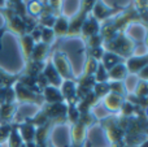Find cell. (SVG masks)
I'll return each instance as SVG.
<instances>
[{"instance_id":"1","label":"cell","mask_w":148,"mask_h":147,"mask_svg":"<svg viewBox=\"0 0 148 147\" xmlns=\"http://www.w3.org/2000/svg\"><path fill=\"white\" fill-rule=\"evenodd\" d=\"M51 61L53 64L55 69L57 70V73L60 74V77L62 78V81L65 80H75L72 70V64H70L68 55L65 52L56 49L52 52L51 55Z\"/></svg>"},{"instance_id":"2","label":"cell","mask_w":148,"mask_h":147,"mask_svg":"<svg viewBox=\"0 0 148 147\" xmlns=\"http://www.w3.org/2000/svg\"><path fill=\"white\" fill-rule=\"evenodd\" d=\"M42 109L44 111L46 116L48 117L49 122L52 125H64L68 122L66 112H68V104L65 102L62 103H55V104H46L42 106Z\"/></svg>"},{"instance_id":"3","label":"cell","mask_w":148,"mask_h":147,"mask_svg":"<svg viewBox=\"0 0 148 147\" xmlns=\"http://www.w3.org/2000/svg\"><path fill=\"white\" fill-rule=\"evenodd\" d=\"M13 90H14L16 102H17V103L34 104V106H38V107H42L44 104L43 96L39 95V94L33 93V91L29 90L27 87H25L23 85H21L18 81L13 85Z\"/></svg>"},{"instance_id":"4","label":"cell","mask_w":148,"mask_h":147,"mask_svg":"<svg viewBox=\"0 0 148 147\" xmlns=\"http://www.w3.org/2000/svg\"><path fill=\"white\" fill-rule=\"evenodd\" d=\"M4 16H5V18H7V25H5V27H7L8 31H12V33H14L16 35H18V36H22V35H25V34L30 33L27 25H26V21L23 20V18H21L16 12H13L10 8H5Z\"/></svg>"},{"instance_id":"5","label":"cell","mask_w":148,"mask_h":147,"mask_svg":"<svg viewBox=\"0 0 148 147\" xmlns=\"http://www.w3.org/2000/svg\"><path fill=\"white\" fill-rule=\"evenodd\" d=\"M123 34L127 36L129 39L136 44H143L146 43V36H147V27L143 22H131L123 30Z\"/></svg>"},{"instance_id":"6","label":"cell","mask_w":148,"mask_h":147,"mask_svg":"<svg viewBox=\"0 0 148 147\" xmlns=\"http://www.w3.org/2000/svg\"><path fill=\"white\" fill-rule=\"evenodd\" d=\"M123 102H125V96L118 95V94L114 93H109L107 96H104L100 100V103L103 104V107L107 109L109 115H116L120 112Z\"/></svg>"},{"instance_id":"7","label":"cell","mask_w":148,"mask_h":147,"mask_svg":"<svg viewBox=\"0 0 148 147\" xmlns=\"http://www.w3.org/2000/svg\"><path fill=\"white\" fill-rule=\"evenodd\" d=\"M90 13H91L100 23H103L107 20H109V18L114 17V16L117 14V10L109 8L104 1H95L94 7H92Z\"/></svg>"},{"instance_id":"8","label":"cell","mask_w":148,"mask_h":147,"mask_svg":"<svg viewBox=\"0 0 148 147\" xmlns=\"http://www.w3.org/2000/svg\"><path fill=\"white\" fill-rule=\"evenodd\" d=\"M100 27H101V23H100L91 13H88L83 22V25H82V27H81V34H79V35H82V38H83V41H84V39L90 38V36H92V35L100 34Z\"/></svg>"},{"instance_id":"9","label":"cell","mask_w":148,"mask_h":147,"mask_svg":"<svg viewBox=\"0 0 148 147\" xmlns=\"http://www.w3.org/2000/svg\"><path fill=\"white\" fill-rule=\"evenodd\" d=\"M42 74H43V77L47 80L48 86L60 89V86H61V83H62V78L60 77V74L57 73V70L55 69V67H53V64H52L51 60H46Z\"/></svg>"},{"instance_id":"10","label":"cell","mask_w":148,"mask_h":147,"mask_svg":"<svg viewBox=\"0 0 148 147\" xmlns=\"http://www.w3.org/2000/svg\"><path fill=\"white\" fill-rule=\"evenodd\" d=\"M148 65V55L147 56H130L125 60V67L129 74L136 76L144 67Z\"/></svg>"},{"instance_id":"11","label":"cell","mask_w":148,"mask_h":147,"mask_svg":"<svg viewBox=\"0 0 148 147\" xmlns=\"http://www.w3.org/2000/svg\"><path fill=\"white\" fill-rule=\"evenodd\" d=\"M60 93L65 103H77V83L75 80H65L60 86Z\"/></svg>"},{"instance_id":"12","label":"cell","mask_w":148,"mask_h":147,"mask_svg":"<svg viewBox=\"0 0 148 147\" xmlns=\"http://www.w3.org/2000/svg\"><path fill=\"white\" fill-rule=\"evenodd\" d=\"M18 103H3L0 104V124H12L14 120Z\"/></svg>"},{"instance_id":"13","label":"cell","mask_w":148,"mask_h":147,"mask_svg":"<svg viewBox=\"0 0 148 147\" xmlns=\"http://www.w3.org/2000/svg\"><path fill=\"white\" fill-rule=\"evenodd\" d=\"M49 52H51V46L39 42V43H36L35 46H34V49H33V52H31L29 60H30V61H36V63H46Z\"/></svg>"},{"instance_id":"14","label":"cell","mask_w":148,"mask_h":147,"mask_svg":"<svg viewBox=\"0 0 148 147\" xmlns=\"http://www.w3.org/2000/svg\"><path fill=\"white\" fill-rule=\"evenodd\" d=\"M18 128V133H20V137L22 139V142L25 143H33L35 141V129L36 128L34 125L29 124V122H21L17 124Z\"/></svg>"},{"instance_id":"15","label":"cell","mask_w":148,"mask_h":147,"mask_svg":"<svg viewBox=\"0 0 148 147\" xmlns=\"http://www.w3.org/2000/svg\"><path fill=\"white\" fill-rule=\"evenodd\" d=\"M43 100L46 104H55V103H62L64 98H62L61 93H60V89L52 87V86H47L43 89Z\"/></svg>"},{"instance_id":"16","label":"cell","mask_w":148,"mask_h":147,"mask_svg":"<svg viewBox=\"0 0 148 147\" xmlns=\"http://www.w3.org/2000/svg\"><path fill=\"white\" fill-rule=\"evenodd\" d=\"M122 63H125L123 57L118 56L117 54H113V52H109V51H105V54L103 55L101 60H100V64L107 70H110L113 67H116L118 64H122Z\"/></svg>"},{"instance_id":"17","label":"cell","mask_w":148,"mask_h":147,"mask_svg":"<svg viewBox=\"0 0 148 147\" xmlns=\"http://www.w3.org/2000/svg\"><path fill=\"white\" fill-rule=\"evenodd\" d=\"M68 29H69V20L62 14L57 16L56 21H55V25H53V27H52L55 36H56V38L66 36L68 35Z\"/></svg>"},{"instance_id":"18","label":"cell","mask_w":148,"mask_h":147,"mask_svg":"<svg viewBox=\"0 0 148 147\" xmlns=\"http://www.w3.org/2000/svg\"><path fill=\"white\" fill-rule=\"evenodd\" d=\"M108 76H109V81H120V82H123V80L129 76L127 69L125 67V63L116 65L110 70H108Z\"/></svg>"},{"instance_id":"19","label":"cell","mask_w":148,"mask_h":147,"mask_svg":"<svg viewBox=\"0 0 148 147\" xmlns=\"http://www.w3.org/2000/svg\"><path fill=\"white\" fill-rule=\"evenodd\" d=\"M20 43H21V48H22V54H23V59L25 61H27L30 59V55L34 49V46H35V42L33 41L29 34H25V35L20 36Z\"/></svg>"},{"instance_id":"20","label":"cell","mask_w":148,"mask_h":147,"mask_svg":"<svg viewBox=\"0 0 148 147\" xmlns=\"http://www.w3.org/2000/svg\"><path fill=\"white\" fill-rule=\"evenodd\" d=\"M53 125L51 122H47L43 126H39L35 129V141L34 143H47L49 141V133Z\"/></svg>"},{"instance_id":"21","label":"cell","mask_w":148,"mask_h":147,"mask_svg":"<svg viewBox=\"0 0 148 147\" xmlns=\"http://www.w3.org/2000/svg\"><path fill=\"white\" fill-rule=\"evenodd\" d=\"M26 67L22 70L23 76H29V77H38L44 68V63H36V61H26Z\"/></svg>"},{"instance_id":"22","label":"cell","mask_w":148,"mask_h":147,"mask_svg":"<svg viewBox=\"0 0 148 147\" xmlns=\"http://www.w3.org/2000/svg\"><path fill=\"white\" fill-rule=\"evenodd\" d=\"M43 1H27L26 4V13H29V17L33 20H38L43 13Z\"/></svg>"},{"instance_id":"23","label":"cell","mask_w":148,"mask_h":147,"mask_svg":"<svg viewBox=\"0 0 148 147\" xmlns=\"http://www.w3.org/2000/svg\"><path fill=\"white\" fill-rule=\"evenodd\" d=\"M8 147H22L23 142L20 137V133H18V128L17 124H12V130H10V134L8 137Z\"/></svg>"},{"instance_id":"24","label":"cell","mask_w":148,"mask_h":147,"mask_svg":"<svg viewBox=\"0 0 148 147\" xmlns=\"http://www.w3.org/2000/svg\"><path fill=\"white\" fill-rule=\"evenodd\" d=\"M18 77H20V73L18 74H9L5 70L0 69V82H1L3 87H12L18 81Z\"/></svg>"},{"instance_id":"25","label":"cell","mask_w":148,"mask_h":147,"mask_svg":"<svg viewBox=\"0 0 148 147\" xmlns=\"http://www.w3.org/2000/svg\"><path fill=\"white\" fill-rule=\"evenodd\" d=\"M79 113L78 108H77V103H68V112H66V119L68 122H70V125H74L78 122L79 120Z\"/></svg>"},{"instance_id":"26","label":"cell","mask_w":148,"mask_h":147,"mask_svg":"<svg viewBox=\"0 0 148 147\" xmlns=\"http://www.w3.org/2000/svg\"><path fill=\"white\" fill-rule=\"evenodd\" d=\"M92 91L96 95V98L99 100H101L104 96H107L110 93L109 89V82H103V83H95V86L92 87Z\"/></svg>"},{"instance_id":"27","label":"cell","mask_w":148,"mask_h":147,"mask_svg":"<svg viewBox=\"0 0 148 147\" xmlns=\"http://www.w3.org/2000/svg\"><path fill=\"white\" fill-rule=\"evenodd\" d=\"M97 65H99V61L87 56L86 63H84V68H83V74L82 76H94L97 69Z\"/></svg>"},{"instance_id":"28","label":"cell","mask_w":148,"mask_h":147,"mask_svg":"<svg viewBox=\"0 0 148 147\" xmlns=\"http://www.w3.org/2000/svg\"><path fill=\"white\" fill-rule=\"evenodd\" d=\"M94 80L96 83H103V82H109V76H108V70L103 67L99 63L97 65V69L94 74Z\"/></svg>"},{"instance_id":"29","label":"cell","mask_w":148,"mask_h":147,"mask_svg":"<svg viewBox=\"0 0 148 147\" xmlns=\"http://www.w3.org/2000/svg\"><path fill=\"white\" fill-rule=\"evenodd\" d=\"M56 41V36L53 34V30L49 27H42V35H40V42L44 44L52 46V43Z\"/></svg>"},{"instance_id":"30","label":"cell","mask_w":148,"mask_h":147,"mask_svg":"<svg viewBox=\"0 0 148 147\" xmlns=\"http://www.w3.org/2000/svg\"><path fill=\"white\" fill-rule=\"evenodd\" d=\"M133 95L138 96V98H147V95H148V83H147V81H142V80L138 81Z\"/></svg>"},{"instance_id":"31","label":"cell","mask_w":148,"mask_h":147,"mask_svg":"<svg viewBox=\"0 0 148 147\" xmlns=\"http://www.w3.org/2000/svg\"><path fill=\"white\" fill-rule=\"evenodd\" d=\"M84 43H86V48H94V47H99L104 44V39L100 34H96V35H92L90 38L84 39Z\"/></svg>"},{"instance_id":"32","label":"cell","mask_w":148,"mask_h":147,"mask_svg":"<svg viewBox=\"0 0 148 147\" xmlns=\"http://www.w3.org/2000/svg\"><path fill=\"white\" fill-rule=\"evenodd\" d=\"M105 54V48L104 46H99V47H94V48H87V56L92 57L94 60L100 63L103 55Z\"/></svg>"},{"instance_id":"33","label":"cell","mask_w":148,"mask_h":147,"mask_svg":"<svg viewBox=\"0 0 148 147\" xmlns=\"http://www.w3.org/2000/svg\"><path fill=\"white\" fill-rule=\"evenodd\" d=\"M109 89H110V93L118 94V95H122V96L126 95L123 82H120V81H109Z\"/></svg>"},{"instance_id":"34","label":"cell","mask_w":148,"mask_h":147,"mask_svg":"<svg viewBox=\"0 0 148 147\" xmlns=\"http://www.w3.org/2000/svg\"><path fill=\"white\" fill-rule=\"evenodd\" d=\"M12 130V124H0V145H4Z\"/></svg>"},{"instance_id":"35","label":"cell","mask_w":148,"mask_h":147,"mask_svg":"<svg viewBox=\"0 0 148 147\" xmlns=\"http://www.w3.org/2000/svg\"><path fill=\"white\" fill-rule=\"evenodd\" d=\"M7 31H8V30H7V27H5V26L0 27V49H1V38H3V35H4Z\"/></svg>"},{"instance_id":"36","label":"cell","mask_w":148,"mask_h":147,"mask_svg":"<svg viewBox=\"0 0 148 147\" xmlns=\"http://www.w3.org/2000/svg\"><path fill=\"white\" fill-rule=\"evenodd\" d=\"M48 147H55V146L52 145V143H51V142H49V141H48Z\"/></svg>"},{"instance_id":"37","label":"cell","mask_w":148,"mask_h":147,"mask_svg":"<svg viewBox=\"0 0 148 147\" xmlns=\"http://www.w3.org/2000/svg\"><path fill=\"white\" fill-rule=\"evenodd\" d=\"M0 147H3V145H0Z\"/></svg>"}]
</instances>
